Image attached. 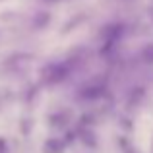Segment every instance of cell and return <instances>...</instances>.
Here are the masks:
<instances>
[{
    "label": "cell",
    "mask_w": 153,
    "mask_h": 153,
    "mask_svg": "<svg viewBox=\"0 0 153 153\" xmlns=\"http://www.w3.org/2000/svg\"><path fill=\"white\" fill-rule=\"evenodd\" d=\"M6 151V147H4V140H0V153Z\"/></svg>",
    "instance_id": "6da1fadb"
}]
</instances>
